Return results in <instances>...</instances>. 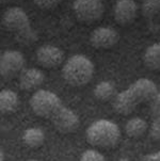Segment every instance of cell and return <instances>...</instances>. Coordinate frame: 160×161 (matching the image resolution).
<instances>
[{"instance_id": "cell-14", "label": "cell", "mask_w": 160, "mask_h": 161, "mask_svg": "<svg viewBox=\"0 0 160 161\" xmlns=\"http://www.w3.org/2000/svg\"><path fill=\"white\" fill-rule=\"evenodd\" d=\"M143 63L151 70L160 69V45L158 43L152 44L145 49L143 53Z\"/></svg>"}, {"instance_id": "cell-2", "label": "cell", "mask_w": 160, "mask_h": 161, "mask_svg": "<svg viewBox=\"0 0 160 161\" xmlns=\"http://www.w3.org/2000/svg\"><path fill=\"white\" fill-rule=\"evenodd\" d=\"M158 93V88L155 82L147 78H140L115 95L113 109L121 115H127L134 112L135 109L141 103L151 102Z\"/></svg>"}, {"instance_id": "cell-16", "label": "cell", "mask_w": 160, "mask_h": 161, "mask_svg": "<svg viewBox=\"0 0 160 161\" xmlns=\"http://www.w3.org/2000/svg\"><path fill=\"white\" fill-rule=\"evenodd\" d=\"M93 94L97 99L102 100V102L109 100L115 95V84L109 80L102 81L95 86Z\"/></svg>"}, {"instance_id": "cell-20", "label": "cell", "mask_w": 160, "mask_h": 161, "mask_svg": "<svg viewBox=\"0 0 160 161\" xmlns=\"http://www.w3.org/2000/svg\"><path fill=\"white\" fill-rule=\"evenodd\" d=\"M33 2L41 9L48 10L57 7L61 2V0H33Z\"/></svg>"}, {"instance_id": "cell-10", "label": "cell", "mask_w": 160, "mask_h": 161, "mask_svg": "<svg viewBox=\"0 0 160 161\" xmlns=\"http://www.w3.org/2000/svg\"><path fill=\"white\" fill-rule=\"evenodd\" d=\"M139 14V5L135 0H116L113 8L114 19L119 25L126 26L137 19Z\"/></svg>"}, {"instance_id": "cell-7", "label": "cell", "mask_w": 160, "mask_h": 161, "mask_svg": "<svg viewBox=\"0 0 160 161\" xmlns=\"http://www.w3.org/2000/svg\"><path fill=\"white\" fill-rule=\"evenodd\" d=\"M105 10L102 0H74L73 2V12L83 23H94L102 19Z\"/></svg>"}, {"instance_id": "cell-25", "label": "cell", "mask_w": 160, "mask_h": 161, "mask_svg": "<svg viewBox=\"0 0 160 161\" xmlns=\"http://www.w3.org/2000/svg\"><path fill=\"white\" fill-rule=\"evenodd\" d=\"M29 161H40V160H29Z\"/></svg>"}, {"instance_id": "cell-19", "label": "cell", "mask_w": 160, "mask_h": 161, "mask_svg": "<svg viewBox=\"0 0 160 161\" xmlns=\"http://www.w3.org/2000/svg\"><path fill=\"white\" fill-rule=\"evenodd\" d=\"M150 137L153 140H159L160 138V119L159 117H155L150 127Z\"/></svg>"}, {"instance_id": "cell-13", "label": "cell", "mask_w": 160, "mask_h": 161, "mask_svg": "<svg viewBox=\"0 0 160 161\" xmlns=\"http://www.w3.org/2000/svg\"><path fill=\"white\" fill-rule=\"evenodd\" d=\"M45 141V132L39 127H30L23 133V142L30 148H37Z\"/></svg>"}, {"instance_id": "cell-22", "label": "cell", "mask_w": 160, "mask_h": 161, "mask_svg": "<svg viewBox=\"0 0 160 161\" xmlns=\"http://www.w3.org/2000/svg\"><path fill=\"white\" fill-rule=\"evenodd\" d=\"M0 161H4V155L3 152L1 151V148H0Z\"/></svg>"}, {"instance_id": "cell-5", "label": "cell", "mask_w": 160, "mask_h": 161, "mask_svg": "<svg viewBox=\"0 0 160 161\" xmlns=\"http://www.w3.org/2000/svg\"><path fill=\"white\" fill-rule=\"evenodd\" d=\"M86 139L91 145L113 147L121 140V129L112 121L97 119L86 128Z\"/></svg>"}, {"instance_id": "cell-1", "label": "cell", "mask_w": 160, "mask_h": 161, "mask_svg": "<svg viewBox=\"0 0 160 161\" xmlns=\"http://www.w3.org/2000/svg\"><path fill=\"white\" fill-rule=\"evenodd\" d=\"M29 105L34 114L49 121L58 131L72 133L79 128L80 119L75 111L65 106L61 98L49 90L41 89L34 92Z\"/></svg>"}, {"instance_id": "cell-9", "label": "cell", "mask_w": 160, "mask_h": 161, "mask_svg": "<svg viewBox=\"0 0 160 161\" xmlns=\"http://www.w3.org/2000/svg\"><path fill=\"white\" fill-rule=\"evenodd\" d=\"M36 61L45 69H56L63 63L64 51L55 45H43L36 50Z\"/></svg>"}, {"instance_id": "cell-21", "label": "cell", "mask_w": 160, "mask_h": 161, "mask_svg": "<svg viewBox=\"0 0 160 161\" xmlns=\"http://www.w3.org/2000/svg\"><path fill=\"white\" fill-rule=\"evenodd\" d=\"M142 161H160V154L158 152L151 153V154L146 155V156L143 158Z\"/></svg>"}, {"instance_id": "cell-8", "label": "cell", "mask_w": 160, "mask_h": 161, "mask_svg": "<svg viewBox=\"0 0 160 161\" xmlns=\"http://www.w3.org/2000/svg\"><path fill=\"white\" fill-rule=\"evenodd\" d=\"M120 41V34L111 27H98L91 32L90 44L96 49H109Z\"/></svg>"}, {"instance_id": "cell-12", "label": "cell", "mask_w": 160, "mask_h": 161, "mask_svg": "<svg viewBox=\"0 0 160 161\" xmlns=\"http://www.w3.org/2000/svg\"><path fill=\"white\" fill-rule=\"evenodd\" d=\"M18 106H19V97L16 92L9 89L0 91V113H14L18 109Z\"/></svg>"}, {"instance_id": "cell-17", "label": "cell", "mask_w": 160, "mask_h": 161, "mask_svg": "<svg viewBox=\"0 0 160 161\" xmlns=\"http://www.w3.org/2000/svg\"><path fill=\"white\" fill-rule=\"evenodd\" d=\"M160 0H143L141 5L142 15L147 19H153L159 14Z\"/></svg>"}, {"instance_id": "cell-3", "label": "cell", "mask_w": 160, "mask_h": 161, "mask_svg": "<svg viewBox=\"0 0 160 161\" xmlns=\"http://www.w3.org/2000/svg\"><path fill=\"white\" fill-rule=\"evenodd\" d=\"M2 21L7 30H9L20 44L30 46L39 39L28 14L19 7L9 8L2 16Z\"/></svg>"}, {"instance_id": "cell-23", "label": "cell", "mask_w": 160, "mask_h": 161, "mask_svg": "<svg viewBox=\"0 0 160 161\" xmlns=\"http://www.w3.org/2000/svg\"><path fill=\"white\" fill-rule=\"evenodd\" d=\"M118 161H129V159H127V158H121V159H119Z\"/></svg>"}, {"instance_id": "cell-6", "label": "cell", "mask_w": 160, "mask_h": 161, "mask_svg": "<svg viewBox=\"0 0 160 161\" xmlns=\"http://www.w3.org/2000/svg\"><path fill=\"white\" fill-rule=\"evenodd\" d=\"M26 67V58L20 51L10 49L0 56V76L5 80L18 77Z\"/></svg>"}, {"instance_id": "cell-4", "label": "cell", "mask_w": 160, "mask_h": 161, "mask_svg": "<svg viewBox=\"0 0 160 161\" xmlns=\"http://www.w3.org/2000/svg\"><path fill=\"white\" fill-rule=\"evenodd\" d=\"M95 73V65L85 54L69 57L62 67V77L72 86H83L92 80Z\"/></svg>"}, {"instance_id": "cell-18", "label": "cell", "mask_w": 160, "mask_h": 161, "mask_svg": "<svg viewBox=\"0 0 160 161\" xmlns=\"http://www.w3.org/2000/svg\"><path fill=\"white\" fill-rule=\"evenodd\" d=\"M80 161H106V158L95 149H88L82 153Z\"/></svg>"}, {"instance_id": "cell-11", "label": "cell", "mask_w": 160, "mask_h": 161, "mask_svg": "<svg viewBox=\"0 0 160 161\" xmlns=\"http://www.w3.org/2000/svg\"><path fill=\"white\" fill-rule=\"evenodd\" d=\"M19 88L24 91H33L40 88L45 81V74L39 69H25L18 76Z\"/></svg>"}, {"instance_id": "cell-24", "label": "cell", "mask_w": 160, "mask_h": 161, "mask_svg": "<svg viewBox=\"0 0 160 161\" xmlns=\"http://www.w3.org/2000/svg\"><path fill=\"white\" fill-rule=\"evenodd\" d=\"M8 1H10V0H0V4L5 3V2H8Z\"/></svg>"}, {"instance_id": "cell-15", "label": "cell", "mask_w": 160, "mask_h": 161, "mask_svg": "<svg viewBox=\"0 0 160 161\" xmlns=\"http://www.w3.org/2000/svg\"><path fill=\"white\" fill-rule=\"evenodd\" d=\"M148 125L142 117H132L125 124V132L130 138H139L147 131Z\"/></svg>"}]
</instances>
